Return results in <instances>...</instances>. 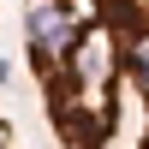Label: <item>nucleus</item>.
Listing matches in <instances>:
<instances>
[{
	"mask_svg": "<svg viewBox=\"0 0 149 149\" xmlns=\"http://www.w3.org/2000/svg\"><path fill=\"white\" fill-rule=\"evenodd\" d=\"M24 54L60 149H113L125 78L102 0H24Z\"/></svg>",
	"mask_w": 149,
	"mask_h": 149,
	"instance_id": "f257e3e1",
	"label": "nucleus"
},
{
	"mask_svg": "<svg viewBox=\"0 0 149 149\" xmlns=\"http://www.w3.org/2000/svg\"><path fill=\"white\" fill-rule=\"evenodd\" d=\"M119 48V78L137 102V149H149V0H102Z\"/></svg>",
	"mask_w": 149,
	"mask_h": 149,
	"instance_id": "f03ea898",
	"label": "nucleus"
},
{
	"mask_svg": "<svg viewBox=\"0 0 149 149\" xmlns=\"http://www.w3.org/2000/svg\"><path fill=\"white\" fill-rule=\"evenodd\" d=\"M0 149H18V143H12V131H6V119H0Z\"/></svg>",
	"mask_w": 149,
	"mask_h": 149,
	"instance_id": "7ed1b4c3",
	"label": "nucleus"
}]
</instances>
